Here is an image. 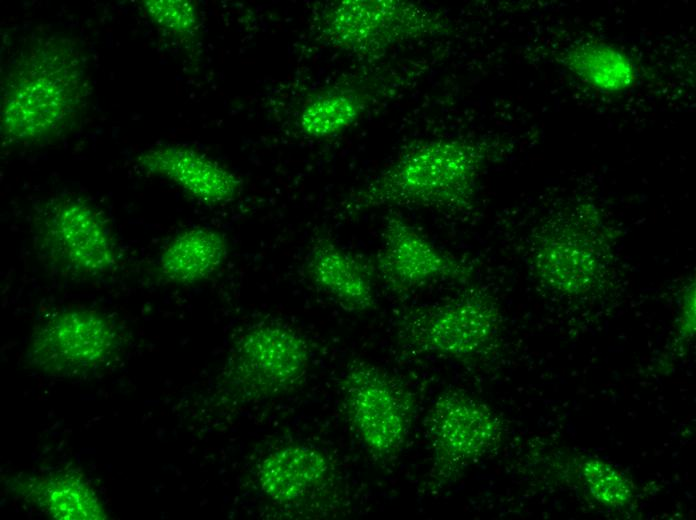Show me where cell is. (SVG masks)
Here are the masks:
<instances>
[{"label": "cell", "mask_w": 696, "mask_h": 520, "mask_svg": "<svg viewBox=\"0 0 696 520\" xmlns=\"http://www.w3.org/2000/svg\"><path fill=\"white\" fill-rule=\"evenodd\" d=\"M426 430L433 475L442 482L494 448L502 436L501 421L486 404L452 390L433 402Z\"/></svg>", "instance_id": "obj_9"}, {"label": "cell", "mask_w": 696, "mask_h": 520, "mask_svg": "<svg viewBox=\"0 0 696 520\" xmlns=\"http://www.w3.org/2000/svg\"><path fill=\"white\" fill-rule=\"evenodd\" d=\"M448 18L439 10L405 0H341L319 18L321 38L360 58H376L400 44L449 34Z\"/></svg>", "instance_id": "obj_3"}, {"label": "cell", "mask_w": 696, "mask_h": 520, "mask_svg": "<svg viewBox=\"0 0 696 520\" xmlns=\"http://www.w3.org/2000/svg\"><path fill=\"white\" fill-rule=\"evenodd\" d=\"M345 412L356 435L377 459L398 455L409 434L411 406L401 386L380 367L354 361L342 379Z\"/></svg>", "instance_id": "obj_8"}, {"label": "cell", "mask_w": 696, "mask_h": 520, "mask_svg": "<svg viewBox=\"0 0 696 520\" xmlns=\"http://www.w3.org/2000/svg\"><path fill=\"white\" fill-rule=\"evenodd\" d=\"M499 322L495 301L470 290L412 311L400 323L398 334L402 345L414 353L466 360L489 348Z\"/></svg>", "instance_id": "obj_7"}, {"label": "cell", "mask_w": 696, "mask_h": 520, "mask_svg": "<svg viewBox=\"0 0 696 520\" xmlns=\"http://www.w3.org/2000/svg\"><path fill=\"white\" fill-rule=\"evenodd\" d=\"M115 319L89 307L63 308L33 330L26 357L34 368L54 377H80L110 365L121 351Z\"/></svg>", "instance_id": "obj_5"}, {"label": "cell", "mask_w": 696, "mask_h": 520, "mask_svg": "<svg viewBox=\"0 0 696 520\" xmlns=\"http://www.w3.org/2000/svg\"><path fill=\"white\" fill-rule=\"evenodd\" d=\"M583 475L592 494L602 503L620 507L632 497V486L617 469L600 460H589L583 466Z\"/></svg>", "instance_id": "obj_20"}, {"label": "cell", "mask_w": 696, "mask_h": 520, "mask_svg": "<svg viewBox=\"0 0 696 520\" xmlns=\"http://www.w3.org/2000/svg\"><path fill=\"white\" fill-rule=\"evenodd\" d=\"M22 498L54 519H104L105 508L86 478L72 470L16 479Z\"/></svg>", "instance_id": "obj_14"}, {"label": "cell", "mask_w": 696, "mask_h": 520, "mask_svg": "<svg viewBox=\"0 0 696 520\" xmlns=\"http://www.w3.org/2000/svg\"><path fill=\"white\" fill-rule=\"evenodd\" d=\"M366 108V98L352 90H334L320 94L302 109L299 124L311 138L335 136L352 126Z\"/></svg>", "instance_id": "obj_18"}, {"label": "cell", "mask_w": 696, "mask_h": 520, "mask_svg": "<svg viewBox=\"0 0 696 520\" xmlns=\"http://www.w3.org/2000/svg\"><path fill=\"white\" fill-rule=\"evenodd\" d=\"M330 462L317 448L294 444L280 447L261 461L257 479L261 491L277 503L296 501L322 484Z\"/></svg>", "instance_id": "obj_15"}, {"label": "cell", "mask_w": 696, "mask_h": 520, "mask_svg": "<svg viewBox=\"0 0 696 520\" xmlns=\"http://www.w3.org/2000/svg\"><path fill=\"white\" fill-rule=\"evenodd\" d=\"M137 167L180 188L196 201L214 207L237 200L243 180L232 170L206 154L179 144L151 147L136 158Z\"/></svg>", "instance_id": "obj_11"}, {"label": "cell", "mask_w": 696, "mask_h": 520, "mask_svg": "<svg viewBox=\"0 0 696 520\" xmlns=\"http://www.w3.org/2000/svg\"><path fill=\"white\" fill-rule=\"evenodd\" d=\"M228 255L226 237L206 226L179 231L161 249L156 272L165 283L191 286L214 276Z\"/></svg>", "instance_id": "obj_13"}, {"label": "cell", "mask_w": 696, "mask_h": 520, "mask_svg": "<svg viewBox=\"0 0 696 520\" xmlns=\"http://www.w3.org/2000/svg\"><path fill=\"white\" fill-rule=\"evenodd\" d=\"M565 64L584 83L602 93H620L633 86L636 70L620 49L601 42H581L572 46Z\"/></svg>", "instance_id": "obj_17"}, {"label": "cell", "mask_w": 696, "mask_h": 520, "mask_svg": "<svg viewBox=\"0 0 696 520\" xmlns=\"http://www.w3.org/2000/svg\"><path fill=\"white\" fill-rule=\"evenodd\" d=\"M142 7L157 27L178 38L193 36L198 28L196 4L190 0H145Z\"/></svg>", "instance_id": "obj_19"}, {"label": "cell", "mask_w": 696, "mask_h": 520, "mask_svg": "<svg viewBox=\"0 0 696 520\" xmlns=\"http://www.w3.org/2000/svg\"><path fill=\"white\" fill-rule=\"evenodd\" d=\"M307 340L281 323L248 328L234 343L222 381L242 401L268 399L298 386L310 367Z\"/></svg>", "instance_id": "obj_6"}, {"label": "cell", "mask_w": 696, "mask_h": 520, "mask_svg": "<svg viewBox=\"0 0 696 520\" xmlns=\"http://www.w3.org/2000/svg\"><path fill=\"white\" fill-rule=\"evenodd\" d=\"M81 49L67 38L30 44L1 82L0 131L5 144L33 145L66 134L91 96Z\"/></svg>", "instance_id": "obj_1"}, {"label": "cell", "mask_w": 696, "mask_h": 520, "mask_svg": "<svg viewBox=\"0 0 696 520\" xmlns=\"http://www.w3.org/2000/svg\"><path fill=\"white\" fill-rule=\"evenodd\" d=\"M488 149L460 138L419 141L343 203L346 215L391 208L461 212L472 204Z\"/></svg>", "instance_id": "obj_2"}, {"label": "cell", "mask_w": 696, "mask_h": 520, "mask_svg": "<svg viewBox=\"0 0 696 520\" xmlns=\"http://www.w3.org/2000/svg\"><path fill=\"white\" fill-rule=\"evenodd\" d=\"M36 247L63 276L97 279L113 273L120 249L104 214L89 201L62 196L46 203L35 225Z\"/></svg>", "instance_id": "obj_4"}, {"label": "cell", "mask_w": 696, "mask_h": 520, "mask_svg": "<svg viewBox=\"0 0 696 520\" xmlns=\"http://www.w3.org/2000/svg\"><path fill=\"white\" fill-rule=\"evenodd\" d=\"M533 263L544 283L565 292L588 290L596 276L594 251L574 237L541 238L533 252Z\"/></svg>", "instance_id": "obj_16"}, {"label": "cell", "mask_w": 696, "mask_h": 520, "mask_svg": "<svg viewBox=\"0 0 696 520\" xmlns=\"http://www.w3.org/2000/svg\"><path fill=\"white\" fill-rule=\"evenodd\" d=\"M306 274L311 283L342 307L363 312L375 304L371 269L329 239H319L308 253Z\"/></svg>", "instance_id": "obj_12"}, {"label": "cell", "mask_w": 696, "mask_h": 520, "mask_svg": "<svg viewBox=\"0 0 696 520\" xmlns=\"http://www.w3.org/2000/svg\"><path fill=\"white\" fill-rule=\"evenodd\" d=\"M373 269L394 292L414 291L439 281L466 279L464 262L435 246L396 213L386 216Z\"/></svg>", "instance_id": "obj_10"}]
</instances>
